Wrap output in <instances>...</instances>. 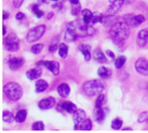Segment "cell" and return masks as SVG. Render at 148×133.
<instances>
[{"label": "cell", "mask_w": 148, "mask_h": 133, "mask_svg": "<svg viewBox=\"0 0 148 133\" xmlns=\"http://www.w3.org/2000/svg\"><path fill=\"white\" fill-rule=\"evenodd\" d=\"M108 33L113 41L116 42H123L130 35V26L125 22H117L112 25Z\"/></svg>", "instance_id": "obj_1"}, {"label": "cell", "mask_w": 148, "mask_h": 133, "mask_svg": "<svg viewBox=\"0 0 148 133\" xmlns=\"http://www.w3.org/2000/svg\"><path fill=\"white\" fill-rule=\"evenodd\" d=\"M105 89H106V83L101 80H87L82 85V91L88 97H94L99 95Z\"/></svg>", "instance_id": "obj_2"}, {"label": "cell", "mask_w": 148, "mask_h": 133, "mask_svg": "<svg viewBox=\"0 0 148 133\" xmlns=\"http://www.w3.org/2000/svg\"><path fill=\"white\" fill-rule=\"evenodd\" d=\"M3 93L5 96L11 101L19 100L23 94V91L22 87L16 82H8L3 86Z\"/></svg>", "instance_id": "obj_3"}, {"label": "cell", "mask_w": 148, "mask_h": 133, "mask_svg": "<svg viewBox=\"0 0 148 133\" xmlns=\"http://www.w3.org/2000/svg\"><path fill=\"white\" fill-rule=\"evenodd\" d=\"M3 45L7 51L16 52L19 49V39L17 35L13 32L8 34L3 39Z\"/></svg>", "instance_id": "obj_4"}, {"label": "cell", "mask_w": 148, "mask_h": 133, "mask_svg": "<svg viewBox=\"0 0 148 133\" xmlns=\"http://www.w3.org/2000/svg\"><path fill=\"white\" fill-rule=\"evenodd\" d=\"M45 30H46V27L43 24L38 25L31 29L26 35V41L28 42H34L38 41L44 35Z\"/></svg>", "instance_id": "obj_5"}, {"label": "cell", "mask_w": 148, "mask_h": 133, "mask_svg": "<svg viewBox=\"0 0 148 133\" xmlns=\"http://www.w3.org/2000/svg\"><path fill=\"white\" fill-rule=\"evenodd\" d=\"M123 20L130 27H137L142 24L145 22V16L143 15H134V14H127L123 16Z\"/></svg>", "instance_id": "obj_6"}, {"label": "cell", "mask_w": 148, "mask_h": 133, "mask_svg": "<svg viewBox=\"0 0 148 133\" xmlns=\"http://www.w3.org/2000/svg\"><path fill=\"white\" fill-rule=\"evenodd\" d=\"M77 37H78V32L76 29V26L73 23H69L65 29L64 40L67 42H73L77 39Z\"/></svg>", "instance_id": "obj_7"}, {"label": "cell", "mask_w": 148, "mask_h": 133, "mask_svg": "<svg viewBox=\"0 0 148 133\" xmlns=\"http://www.w3.org/2000/svg\"><path fill=\"white\" fill-rule=\"evenodd\" d=\"M36 66L45 67L49 71H50L53 74L57 75L60 73V65L58 61H40L36 62Z\"/></svg>", "instance_id": "obj_8"}, {"label": "cell", "mask_w": 148, "mask_h": 133, "mask_svg": "<svg viewBox=\"0 0 148 133\" xmlns=\"http://www.w3.org/2000/svg\"><path fill=\"white\" fill-rule=\"evenodd\" d=\"M109 6L107 10V15L108 16H114L116 15L123 6L125 0H108Z\"/></svg>", "instance_id": "obj_9"}, {"label": "cell", "mask_w": 148, "mask_h": 133, "mask_svg": "<svg viewBox=\"0 0 148 133\" xmlns=\"http://www.w3.org/2000/svg\"><path fill=\"white\" fill-rule=\"evenodd\" d=\"M136 71L143 76H148V60L140 58L135 62Z\"/></svg>", "instance_id": "obj_10"}, {"label": "cell", "mask_w": 148, "mask_h": 133, "mask_svg": "<svg viewBox=\"0 0 148 133\" xmlns=\"http://www.w3.org/2000/svg\"><path fill=\"white\" fill-rule=\"evenodd\" d=\"M86 119V113L82 109H77L73 115V121L75 125V129L79 130L82 123Z\"/></svg>", "instance_id": "obj_11"}, {"label": "cell", "mask_w": 148, "mask_h": 133, "mask_svg": "<svg viewBox=\"0 0 148 133\" xmlns=\"http://www.w3.org/2000/svg\"><path fill=\"white\" fill-rule=\"evenodd\" d=\"M136 42L137 44L143 48L145 46H147L148 44V28L141 29L138 35H137V39H136Z\"/></svg>", "instance_id": "obj_12"}, {"label": "cell", "mask_w": 148, "mask_h": 133, "mask_svg": "<svg viewBox=\"0 0 148 133\" xmlns=\"http://www.w3.org/2000/svg\"><path fill=\"white\" fill-rule=\"evenodd\" d=\"M7 63L9 65V68L13 70L16 71L17 69H19L24 63V60L23 58H17V57H11L10 56V58L7 61Z\"/></svg>", "instance_id": "obj_13"}, {"label": "cell", "mask_w": 148, "mask_h": 133, "mask_svg": "<svg viewBox=\"0 0 148 133\" xmlns=\"http://www.w3.org/2000/svg\"><path fill=\"white\" fill-rule=\"evenodd\" d=\"M55 106H56V100L53 97L45 98L42 100L38 104V106L41 110H49L54 107Z\"/></svg>", "instance_id": "obj_14"}, {"label": "cell", "mask_w": 148, "mask_h": 133, "mask_svg": "<svg viewBox=\"0 0 148 133\" xmlns=\"http://www.w3.org/2000/svg\"><path fill=\"white\" fill-rule=\"evenodd\" d=\"M41 75H42V69L39 68V66H37V68H36L29 69L26 72V77L30 80H36V79L40 78Z\"/></svg>", "instance_id": "obj_15"}, {"label": "cell", "mask_w": 148, "mask_h": 133, "mask_svg": "<svg viewBox=\"0 0 148 133\" xmlns=\"http://www.w3.org/2000/svg\"><path fill=\"white\" fill-rule=\"evenodd\" d=\"M57 93L62 98H67L70 93V87L67 83H62L57 87Z\"/></svg>", "instance_id": "obj_16"}, {"label": "cell", "mask_w": 148, "mask_h": 133, "mask_svg": "<svg viewBox=\"0 0 148 133\" xmlns=\"http://www.w3.org/2000/svg\"><path fill=\"white\" fill-rule=\"evenodd\" d=\"M97 74H98V76L101 79H108L112 76L113 72L110 68L107 67H101L99 68Z\"/></svg>", "instance_id": "obj_17"}, {"label": "cell", "mask_w": 148, "mask_h": 133, "mask_svg": "<svg viewBox=\"0 0 148 133\" xmlns=\"http://www.w3.org/2000/svg\"><path fill=\"white\" fill-rule=\"evenodd\" d=\"M61 107H62V111L66 112L67 113H73L74 114V113L77 110L76 106L74 103L70 102V101H65V102H63L61 105Z\"/></svg>", "instance_id": "obj_18"}, {"label": "cell", "mask_w": 148, "mask_h": 133, "mask_svg": "<svg viewBox=\"0 0 148 133\" xmlns=\"http://www.w3.org/2000/svg\"><path fill=\"white\" fill-rule=\"evenodd\" d=\"M90 46L89 45H87V44H82L79 46V50L81 51V53L84 56V59L86 61H90L91 59V53H90Z\"/></svg>", "instance_id": "obj_19"}, {"label": "cell", "mask_w": 148, "mask_h": 133, "mask_svg": "<svg viewBox=\"0 0 148 133\" xmlns=\"http://www.w3.org/2000/svg\"><path fill=\"white\" fill-rule=\"evenodd\" d=\"M93 56H94L95 60L100 63H104V62H107V61H108L106 55H104V53L100 48H96L94 50Z\"/></svg>", "instance_id": "obj_20"}, {"label": "cell", "mask_w": 148, "mask_h": 133, "mask_svg": "<svg viewBox=\"0 0 148 133\" xmlns=\"http://www.w3.org/2000/svg\"><path fill=\"white\" fill-rule=\"evenodd\" d=\"M105 16L106 15L101 13V12H94L93 13V16H92V20H91V23L92 24H95V23H103V21L105 19Z\"/></svg>", "instance_id": "obj_21"}, {"label": "cell", "mask_w": 148, "mask_h": 133, "mask_svg": "<svg viewBox=\"0 0 148 133\" xmlns=\"http://www.w3.org/2000/svg\"><path fill=\"white\" fill-rule=\"evenodd\" d=\"M48 83L44 80H38L36 82V93H42L48 88Z\"/></svg>", "instance_id": "obj_22"}, {"label": "cell", "mask_w": 148, "mask_h": 133, "mask_svg": "<svg viewBox=\"0 0 148 133\" xmlns=\"http://www.w3.org/2000/svg\"><path fill=\"white\" fill-rule=\"evenodd\" d=\"M82 21L87 23V24H92L91 23V20H92V16L93 13L88 10V9H84L82 11Z\"/></svg>", "instance_id": "obj_23"}, {"label": "cell", "mask_w": 148, "mask_h": 133, "mask_svg": "<svg viewBox=\"0 0 148 133\" xmlns=\"http://www.w3.org/2000/svg\"><path fill=\"white\" fill-rule=\"evenodd\" d=\"M69 52V47L65 43H61L58 48V55L62 59H65L68 56Z\"/></svg>", "instance_id": "obj_24"}, {"label": "cell", "mask_w": 148, "mask_h": 133, "mask_svg": "<svg viewBox=\"0 0 148 133\" xmlns=\"http://www.w3.org/2000/svg\"><path fill=\"white\" fill-rule=\"evenodd\" d=\"M95 117L96 122H98V123H101V122L104 121V119L106 118L105 110L102 109V108H96V112H95Z\"/></svg>", "instance_id": "obj_25"}, {"label": "cell", "mask_w": 148, "mask_h": 133, "mask_svg": "<svg viewBox=\"0 0 148 133\" xmlns=\"http://www.w3.org/2000/svg\"><path fill=\"white\" fill-rule=\"evenodd\" d=\"M27 117V111L26 110H20L16 113L15 116V121L17 123H23Z\"/></svg>", "instance_id": "obj_26"}, {"label": "cell", "mask_w": 148, "mask_h": 133, "mask_svg": "<svg viewBox=\"0 0 148 133\" xmlns=\"http://www.w3.org/2000/svg\"><path fill=\"white\" fill-rule=\"evenodd\" d=\"M15 119H15L14 115H13L10 112L4 111V112L3 113V122L10 124V123H12Z\"/></svg>", "instance_id": "obj_27"}, {"label": "cell", "mask_w": 148, "mask_h": 133, "mask_svg": "<svg viewBox=\"0 0 148 133\" xmlns=\"http://www.w3.org/2000/svg\"><path fill=\"white\" fill-rule=\"evenodd\" d=\"M92 121L89 119H87L82 123V125H80V129L79 130H82V131H90L92 130Z\"/></svg>", "instance_id": "obj_28"}, {"label": "cell", "mask_w": 148, "mask_h": 133, "mask_svg": "<svg viewBox=\"0 0 148 133\" xmlns=\"http://www.w3.org/2000/svg\"><path fill=\"white\" fill-rule=\"evenodd\" d=\"M126 61H127V57H126V56H123V55L119 56L117 59H115L114 66H115L116 68L120 69V68H121L124 66V64H125Z\"/></svg>", "instance_id": "obj_29"}, {"label": "cell", "mask_w": 148, "mask_h": 133, "mask_svg": "<svg viewBox=\"0 0 148 133\" xmlns=\"http://www.w3.org/2000/svg\"><path fill=\"white\" fill-rule=\"evenodd\" d=\"M123 125V122L121 119H114L113 121H112V124H111V127L115 130V131H118V130H121V126Z\"/></svg>", "instance_id": "obj_30"}, {"label": "cell", "mask_w": 148, "mask_h": 133, "mask_svg": "<svg viewBox=\"0 0 148 133\" xmlns=\"http://www.w3.org/2000/svg\"><path fill=\"white\" fill-rule=\"evenodd\" d=\"M58 41H59V36H56V37L53 39V41L51 42L49 47V51L50 53H54L59 47H58Z\"/></svg>", "instance_id": "obj_31"}, {"label": "cell", "mask_w": 148, "mask_h": 133, "mask_svg": "<svg viewBox=\"0 0 148 133\" xmlns=\"http://www.w3.org/2000/svg\"><path fill=\"white\" fill-rule=\"evenodd\" d=\"M105 95L101 93L97 97V100L95 101V108H102V106L105 102Z\"/></svg>", "instance_id": "obj_32"}, {"label": "cell", "mask_w": 148, "mask_h": 133, "mask_svg": "<svg viewBox=\"0 0 148 133\" xmlns=\"http://www.w3.org/2000/svg\"><path fill=\"white\" fill-rule=\"evenodd\" d=\"M43 47H44V45H43V44H41V43H39V44H35V45H33V46L31 47L30 51H31L33 54L37 55V54H39V53L42 52V50L43 49Z\"/></svg>", "instance_id": "obj_33"}, {"label": "cell", "mask_w": 148, "mask_h": 133, "mask_svg": "<svg viewBox=\"0 0 148 133\" xmlns=\"http://www.w3.org/2000/svg\"><path fill=\"white\" fill-rule=\"evenodd\" d=\"M32 11H33V13L35 14V16H36L37 18H41V17H42V16H44V12L39 9V7H38L37 4L33 5V7H32Z\"/></svg>", "instance_id": "obj_34"}, {"label": "cell", "mask_w": 148, "mask_h": 133, "mask_svg": "<svg viewBox=\"0 0 148 133\" xmlns=\"http://www.w3.org/2000/svg\"><path fill=\"white\" fill-rule=\"evenodd\" d=\"M81 10H82V7H81L80 3H74V4H72L71 14H72L73 16H76V15L79 14V12L81 11Z\"/></svg>", "instance_id": "obj_35"}, {"label": "cell", "mask_w": 148, "mask_h": 133, "mask_svg": "<svg viewBox=\"0 0 148 133\" xmlns=\"http://www.w3.org/2000/svg\"><path fill=\"white\" fill-rule=\"evenodd\" d=\"M33 131H43L44 130V124L41 121L36 122L32 125Z\"/></svg>", "instance_id": "obj_36"}, {"label": "cell", "mask_w": 148, "mask_h": 133, "mask_svg": "<svg viewBox=\"0 0 148 133\" xmlns=\"http://www.w3.org/2000/svg\"><path fill=\"white\" fill-rule=\"evenodd\" d=\"M148 120V113L147 112H143L140 114L139 118H138V122L139 123H144V122H147Z\"/></svg>", "instance_id": "obj_37"}, {"label": "cell", "mask_w": 148, "mask_h": 133, "mask_svg": "<svg viewBox=\"0 0 148 133\" xmlns=\"http://www.w3.org/2000/svg\"><path fill=\"white\" fill-rule=\"evenodd\" d=\"M23 0H12V4L15 8H19L21 7V5L23 4Z\"/></svg>", "instance_id": "obj_38"}, {"label": "cell", "mask_w": 148, "mask_h": 133, "mask_svg": "<svg viewBox=\"0 0 148 133\" xmlns=\"http://www.w3.org/2000/svg\"><path fill=\"white\" fill-rule=\"evenodd\" d=\"M25 17V15L23 12H17L16 15V20H23Z\"/></svg>", "instance_id": "obj_39"}, {"label": "cell", "mask_w": 148, "mask_h": 133, "mask_svg": "<svg viewBox=\"0 0 148 133\" xmlns=\"http://www.w3.org/2000/svg\"><path fill=\"white\" fill-rule=\"evenodd\" d=\"M106 54H107V55H108V57H110L111 59H114V58H115L114 53L113 51H111V50H107Z\"/></svg>", "instance_id": "obj_40"}, {"label": "cell", "mask_w": 148, "mask_h": 133, "mask_svg": "<svg viewBox=\"0 0 148 133\" xmlns=\"http://www.w3.org/2000/svg\"><path fill=\"white\" fill-rule=\"evenodd\" d=\"M9 16H10L9 12H7L6 10H3V20H6L9 17Z\"/></svg>", "instance_id": "obj_41"}, {"label": "cell", "mask_w": 148, "mask_h": 133, "mask_svg": "<svg viewBox=\"0 0 148 133\" xmlns=\"http://www.w3.org/2000/svg\"><path fill=\"white\" fill-rule=\"evenodd\" d=\"M53 8H56V9H57L59 10L62 9V3H56V4L53 5Z\"/></svg>", "instance_id": "obj_42"}, {"label": "cell", "mask_w": 148, "mask_h": 133, "mask_svg": "<svg viewBox=\"0 0 148 133\" xmlns=\"http://www.w3.org/2000/svg\"><path fill=\"white\" fill-rule=\"evenodd\" d=\"M6 35V26L3 25V35Z\"/></svg>", "instance_id": "obj_43"}, {"label": "cell", "mask_w": 148, "mask_h": 133, "mask_svg": "<svg viewBox=\"0 0 148 133\" xmlns=\"http://www.w3.org/2000/svg\"><path fill=\"white\" fill-rule=\"evenodd\" d=\"M53 15H54V13L53 12H50L49 14H48V16H47V19H50L52 16H53Z\"/></svg>", "instance_id": "obj_44"}, {"label": "cell", "mask_w": 148, "mask_h": 133, "mask_svg": "<svg viewBox=\"0 0 148 133\" xmlns=\"http://www.w3.org/2000/svg\"><path fill=\"white\" fill-rule=\"evenodd\" d=\"M71 4H74V3H79V0H69Z\"/></svg>", "instance_id": "obj_45"}, {"label": "cell", "mask_w": 148, "mask_h": 133, "mask_svg": "<svg viewBox=\"0 0 148 133\" xmlns=\"http://www.w3.org/2000/svg\"><path fill=\"white\" fill-rule=\"evenodd\" d=\"M123 131H132V128H124Z\"/></svg>", "instance_id": "obj_46"}, {"label": "cell", "mask_w": 148, "mask_h": 133, "mask_svg": "<svg viewBox=\"0 0 148 133\" xmlns=\"http://www.w3.org/2000/svg\"><path fill=\"white\" fill-rule=\"evenodd\" d=\"M44 2H47V0H39V3H42Z\"/></svg>", "instance_id": "obj_47"}, {"label": "cell", "mask_w": 148, "mask_h": 133, "mask_svg": "<svg viewBox=\"0 0 148 133\" xmlns=\"http://www.w3.org/2000/svg\"><path fill=\"white\" fill-rule=\"evenodd\" d=\"M52 1H55V2H56V1H59V0H52Z\"/></svg>", "instance_id": "obj_48"}, {"label": "cell", "mask_w": 148, "mask_h": 133, "mask_svg": "<svg viewBox=\"0 0 148 133\" xmlns=\"http://www.w3.org/2000/svg\"><path fill=\"white\" fill-rule=\"evenodd\" d=\"M147 123H148V120H147Z\"/></svg>", "instance_id": "obj_49"}]
</instances>
